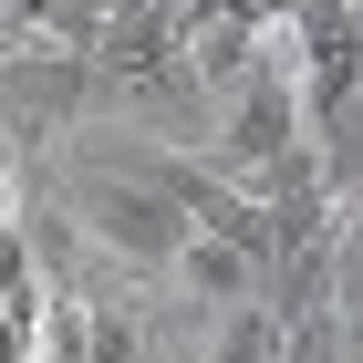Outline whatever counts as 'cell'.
<instances>
[{"mask_svg":"<svg viewBox=\"0 0 363 363\" xmlns=\"http://www.w3.org/2000/svg\"><path fill=\"white\" fill-rule=\"evenodd\" d=\"M301 145H311L301 62H291V52H270V62L250 73V84H239V94L218 104V167H228V177H250V187H259V177H270V167H291Z\"/></svg>","mask_w":363,"mask_h":363,"instance_id":"cell-1","label":"cell"},{"mask_svg":"<svg viewBox=\"0 0 363 363\" xmlns=\"http://www.w3.org/2000/svg\"><path fill=\"white\" fill-rule=\"evenodd\" d=\"M84 228H94V250H114L125 270H167V280H177V259H187V239H197V218L145 167L94 177V187H84Z\"/></svg>","mask_w":363,"mask_h":363,"instance_id":"cell-2","label":"cell"},{"mask_svg":"<svg viewBox=\"0 0 363 363\" xmlns=\"http://www.w3.org/2000/svg\"><path fill=\"white\" fill-rule=\"evenodd\" d=\"M104 84V62L73 52V42H11V135L21 145H52L73 114H84V94Z\"/></svg>","mask_w":363,"mask_h":363,"instance_id":"cell-3","label":"cell"},{"mask_svg":"<svg viewBox=\"0 0 363 363\" xmlns=\"http://www.w3.org/2000/svg\"><path fill=\"white\" fill-rule=\"evenodd\" d=\"M177 291H187V301H208V311H239V301H259V291H270V259L239 250V239H218V228H197L187 259H177Z\"/></svg>","mask_w":363,"mask_h":363,"instance_id":"cell-4","label":"cell"},{"mask_svg":"<svg viewBox=\"0 0 363 363\" xmlns=\"http://www.w3.org/2000/svg\"><path fill=\"white\" fill-rule=\"evenodd\" d=\"M280 353H291V322H280L270 301L218 311V333H208V363H280Z\"/></svg>","mask_w":363,"mask_h":363,"instance_id":"cell-5","label":"cell"},{"mask_svg":"<svg viewBox=\"0 0 363 363\" xmlns=\"http://www.w3.org/2000/svg\"><path fill=\"white\" fill-rule=\"evenodd\" d=\"M84 363H145V322L135 301H94V353Z\"/></svg>","mask_w":363,"mask_h":363,"instance_id":"cell-6","label":"cell"},{"mask_svg":"<svg viewBox=\"0 0 363 363\" xmlns=\"http://www.w3.org/2000/svg\"><path fill=\"white\" fill-rule=\"evenodd\" d=\"M280 363H353L342 311H311V322H291V353H280Z\"/></svg>","mask_w":363,"mask_h":363,"instance_id":"cell-7","label":"cell"}]
</instances>
